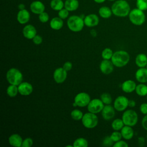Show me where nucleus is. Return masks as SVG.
<instances>
[{
  "label": "nucleus",
  "instance_id": "f257e3e1",
  "mask_svg": "<svg viewBox=\"0 0 147 147\" xmlns=\"http://www.w3.org/2000/svg\"><path fill=\"white\" fill-rule=\"evenodd\" d=\"M111 10L115 16L123 17L129 14L130 8L129 3L126 1L119 0L112 5Z\"/></svg>",
  "mask_w": 147,
  "mask_h": 147
},
{
  "label": "nucleus",
  "instance_id": "f03ea898",
  "mask_svg": "<svg viewBox=\"0 0 147 147\" xmlns=\"http://www.w3.org/2000/svg\"><path fill=\"white\" fill-rule=\"evenodd\" d=\"M111 60L114 66L117 67H123L129 63L130 55L125 51H117L113 53Z\"/></svg>",
  "mask_w": 147,
  "mask_h": 147
},
{
  "label": "nucleus",
  "instance_id": "7ed1b4c3",
  "mask_svg": "<svg viewBox=\"0 0 147 147\" xmlns=\"http://www.w3.org/2000/svg\"><path fill=\"white\" fill-rule=\"evenodd\" d=\"M6 79L10 84L18 86L22 82L23 75L21 72L17 68H11L6 72Z\"/></svg>",
  "mask_w": 147,
  "mask_h": 147
},
{
  "label": "nucleus",
  "instance_id": "20e7f679",
  "mask_svg": "<svg viewBox=\"0 0 147 147\" xmlns=\"http://www.w3.org/2000/svg\"><path fill=\"white\" fill-rule=\"evenodd\" d=\"M84 20L78 16H72L67 20L68 28L74 32L81 31L84 27Z\"/></svg>",
  "mask_w": 147,
  "mask_h": 147
},
{
  "label": "nucleus",
  "instance_id": "39448f33",
  "mask_svg": "<svg viewBox=\"0 0 147 147\" xmlns=\"http://www.w3.org/2000/svg\"><path fill=\"white\" fill-rule=\"evenodd\" d=\"M130 22L136 25H141L145 21V16L142 10L139 9H134L129 14Z\"/></svg>",
  "mask_w": 147,
  "mask_h": 147
},
{
  "label": "nucleus",
  "instance_id": "423d86ee",
  "mask_svg": "<svg viewBox=\"0 0 147 147\" xmlns=\"http://www.w3.org/2000/svg\"><path fill=\"white\" fill-rule=\"evenodd\" d=\"M83 125L87 129H92L96 127L98 123V118L96 114L89 112L85 113L82 119Z\"/></svg>",
  "mask_w": 147,
  "mask_h": 147
},
{
  "label": "nucleus",
  "instance_id": "0eeeda50",
  "mask_svg": "<svg viewBox=\"0 0 147 147\" xmlns=\"http://www.w3.org/2000/svg\"><path fill=\"white\" fill-rule=\"evenodd\" d=\"M122 119L125 125L134 126L138 121V115L133 110H127L124 111L122 116Z\"/></svg>",
  "mask_w": 147,
  "mask_h": 147
},
{
  "label": "nucleus",
  "instance_id": "6e6552de",
  "mask_svg": "<svg viewBox=\"0 0 147 147\" xmlns=\"http://www.w3.org/2000/svg\"><path fill=\"white\" fill-rule=\"evenodd\" d=\"M104 106V103L101 99L96 98L90 100L87 105V109L89 112L97 114L102 111Z\"/></svg>",
  "mask_w": 147,
  "mask_h": 147
},
{
  "label": "nucleus",
  "instance_id": "1a4fd4ad",
  "mask_svg": "<svg viewBox=\"0 0 147 147\" xmlns=\"http://www.w3.org/2000/svg\"><path fill=\"white\" fill-rule=\"evenodd\" d=\"M91 100L90 95L84 92L78 93L74 98V102L76 104L77 106L84 107L87 106Z\"/></svg>",
  "mask_w": 147,
  "mask_h": 147
},
{
  "label": "nucleus",
  "instance_id": "9d476101",
  "mask_svg": "<svg viewBox=\"0 0 147 147\" xmlns=\"http://www.w3.org/2000/svg\"><path fill=\"white\" fill-rule=\"evenodd\" d=\"M129 104V99L123 96H118L114 102V107L118 111H123L127 107Z\"/></svg>",
  "mask_w": 147,
  "mask_h": 147
},
{
  "label": "nucleus",
  "instance_id": "9b49d317",
  "mask_svg": "<svg viewBox=\"0 0 147 147\" xmlns=\"http://www.w3.org/2000/svg\"><path fill=\"white\" fill-rule=\"evenodd\" d=\"M53 79L57 83H63L67 77V71L63 67L56 68L53 72Z\"/></svg>",
  "mask_w": 147,
  "mask_h": 147
},
{
  "label": "nucleus",
  "instance_id": "f8f14e48",
  "mask_svg": "<svg viewBox=\"0 0 147 147\" xmlns=\"http://www.w3.org/2000/svg\"><path fill=\"white\" fill-rule=\"evenodd\" d=\"M99 68L100 71L106 75L111 74L114 69V64L111 60L103 59L100 63Z\"/></svg>",
  "mask_w": 147,
  "mask_h": 147
},
{
  "label": "nucleus",
  "instance_id": "ddd939ff",
  "mask_svg": "<svg viewBox=\"0 0 147 147\" xmlns=\"http://www.w3.org/2000/svg\"><path fill=\"white\" fill-rule=\"evenodd\" d=\"M18 92L21 95H24V96L29 95L32 93L33 90L32 85L30 83H28L26 82H24L21 83L18 86Z\"/></svg>",
  "mask_w": 147,
  "mask_h": 147
},
{
  "label": "nucleus",
  "instance_id": "4468645a",
  "mask_svg": "<svg viewBox=\"0 0 147 147\" xmlns=\"http://www.w3.org/2000/svg\"><path fill=\"white\" fill-rule=\"evenodd\" d=\"M115 109L110 105H106L101 111L102 116L105 120H110L115 116Z\"/></svg>",
  "mask_w": 147,
  "mask_h": 147
},
{
  "label": "nucleus",
  "instance_id": "2eb2a0df",
  "mask_svg": "<svg viewBox=\"0 0 147 147\" xmlns=\"http://www.w3.org/2000/svg\"><path fill=\"white\" fill-rule=\"evenodd\" d=\"M22 34L26 38L30 40L37 34V30L32 25H27L23 28Z\"/></svg>",
  "mask_w": 147,
  "mask_h": 147
},
{
  "label": "nucleus",
  "instance_id": "dca6fc26",
  "mask_svg": "<svg viewBox=\"0 0 147 147\" xmlns=\"http://www.w3.org/2000/svg\"><path fill=\"white\" fill-rule=\"evenodd\" d=\"M84 25L88 27H93L96 26L99 23L98 17L94 14H90L85 17L84 19Z\"/></svg>",
  "mask_w": 147,
  "mask_h": 147
},
{
  "label": "nucleus",
  "instance_id": "f3484780",
  "mask_svg": "<svg viewBox=\"0 0 147 147\" xmlns=\"http://www.w3.org/2000/svg\"><path fill=\"white\" fill-rule=\"evenodd\" d=\"M30 19V14L26 9L20 10L17 16V20L18 22L21 24H25L27 23Z\"/></svg>",
  "mask_w": 147,
  "mask_h": 147
},
{
  "label": "nucleus",
  "instance_id": "a211bd4d",
  "mask_svg": "<svg viewBox=\"0 0 147 147\" xmlns=\"http://www.w3.org/2000/svg\"><path fill=\"white\" fill-rule=\"evenodd\" d=\"M136 83L132 80H127L122 84L121 88L123 91L126 93H130L134 91L136 88Z\"/></svg>",
  "mask_w": 147,
  "mask_h": 147
},
{
  "label": "nucleus",
  "instance_id": "6ab92c4d",
  "mask_svg": "<svg viewBox=\"0 0 147 147\" xmlns=\"http://www.w3.org/2000/svg\"><path fill=\"white\" fill-rule=\"evenodd\" d=\"M136 79L141 83L147 82V69L145 67L140 68L136 72Z\"/></svg>",
  "mask_w": 147,
  "mask_h": 147
},
{
  "label": "nucleus",
  "instance_id": "aec40b11",
  "mask_svg": "<svg viewBox=\"0 0 147 147\" xmlns=\"http://www.w3.org/2000/svg\"><path fill=\"white\" fill-rule=\"evenodd\" d=\"M23 140L18 134H13L9 137V142L11 146L15 147L22 146Z\"/></svg>",
  "mask_w": 147,
  "mask_h": 147
},
{
  "label": "nucleus",
  "instance_id": "412c9836",
  "mask_svg": "<svg viewBox=\"0 0 147 147\" xmlns=\"http://www.w3.org/2000/svg\"><path fill=\"white\" fill-rule=\"evenodd\" d=\"M30 7L31 11L33 13L37 14H40L41 13L44 12L45 10V6L44 4L41 2L38 1L33 2L30 4Z\"/></svg>",
  "mask_w": 147,
  "mask_h": 147
},
{
  "label": "nucleus",
  "instance_id": "4be33fe9",
  "mask_svg": "<svg viewBox=\"0 0 147 147\" xmlns=\"http://www.w3.org/2000/svg\"><path fill=\"white\" fill-rule=\"evenodd\" d=\"M121 133L122 137L126 140L131 139L134 136V131L131 126L127 125H124L121 130Z\"/></svg>",
  "mask_w": 147,
  "mask_h": 147
},
{
  "label": "nucleus",
  "instance_id": "5701e85b",
  "mask_svg": "<svg viewBox=\"0 0 147 147\" xmlns=\"http://www.w3.org/2000/svg\"><path fill=\"white\" fill-rule=\"evenodd\" d=\"M136 64L140 68L145 67L147 64V56L145 54L140 53L137 55L135 60Z\"/></svg>",
  "mask_w": 147,
  "mask_h": 147
},
{
  "label": "nucleus",
  "instance_id": "b1692460",
  "mask_svg": "<svg viewBox=\"0 0 147 147\" xmlns=\"http://www.w3.org/2000/svg\"><path fill=\"white\" fill-rule=\"evenodd\" d=\"M61 18L54 17L53 18L50 22V26L52 29L54 30H59L63 26V21Z\"/></svg>",
  "mask_w": 147,
  "mask_h": 147
},
{
  "label": "nucleus",
  "instance_id": "393cba45",
  "mask_svg": "<svg viewBox=\"0 0 147 147\" xmlns=\"http://www.w3.org/2000/svg\"><path fill=\"white\" fill-rule=\"evenodd\" d=\"M79 6V2L77 0H66L64 3V7L68 11H74L76 10Z\"/></svg>",
  "mask_w": 147,
  "mask_h": 147
},
{
  "label": "nucleus",
  "instance_id": "a878e982",
  "mask_svg": "<svg viewBox=\"0 0 147 147\" xmlns=\"http://www.w3.org/2000/svg\"><path fill=\"white\" fill-rule=\"evenodd\" d=\"M6 93L7 95L11 98H13L17 96L18 92V86L14 84H10L6 90Z\"/></svg>",
  "mask_w": 147,
  "mask_h": 147
},
{
  "label": "nucleus",
  "instance_id": "bb28decb",
  "mask_svg": "<svg viewBox=\"0 0 147 147\" xmlns=\"http://www.w3.org/2000/svg\"><path fill=\"white\" fill-rule=\"evenodd\" d=\"M135 90L137 94L139 96H144L147 95V85H145L144 83H141L137 85Z\"/></svg>",
  "mask_w": 147,
  "mask_h": 147
},
{
  "label": "nucleus",
  "instance_id": "cd10ccee",
  "mask_svg": "<svg viewBox=\"0 0 147 147\" xmlns=\"http://www.w3.org/2000/svg\"><path fill=\"white\" fill-rule=\"evenodd\" d=\"M112 10L110 9L106 6H103L100 7L99 10V15L104 18H108L111 17L112 14Z\"/></svg>",
  "mask_w": 147,
  "mask_h": 147
},
{
  "label": "nucleus",
  "instance_id": "c85d7f7f",
  "mask_svg": "<svg viewBox=\"0 0 147 147\" xmlns=\"http://www.w3.org/2000/svg\"><path fill=\"white\" fill-rule=\"evenodd\" d=\"M125 124L122 119L117 118L114 119L111 123V127L113 130L116 131H119L122 129V128L124 126Z\"/></svg>",
  "mask_w": 147,
  "mask_h": 147
},
{
  "label": "nucleus",
  "instance_id": "c756f323",
  "mask_svg": "<svg viewBox=\"0 0 147 147\" xmlns=\"http://www.w3.org/2000/svg\"><path fill=\"white\" fill-rule=\"evenodd\" d=\"M88 145L87 140L82 137L76 139L73 143V146L74 147H87L88 146Z\"/></svg>",
  "mask_w": 147,
  "mask_h": 147
},
{
  "label": "nucleus",
  "instance_id": "7c9ffc66",
  "mask_svg": "<svg viewBox=\"0 0 147 147\" xmlns=\"http://www.w3.org/2000/svg\"><path fill=\"white\" fill-rule=\"evenodd\" d=\"M64 3L61 0H52L51 2V7L55 10H60L64 7Z\"/></svg>",
  "mask_w": 147,
  "mask_h": 147
},
{
  "label": "nucleus",
  "instance_id": "2f4dec72",
  "mask_svg": "<svg viewBox=\"0 0 147 147\" xmlns=\"http://www.w3.org/2000/svg\"><path fill=\"white\" fill-rule=\"evenodd\" d=\"M83 115V112L78 109H75L71 113V117L75 121L82 120Z\"/></svg>",
  "mask_w": 147,
  "mask_h": 147
},
{
  "label": "nucleus",
  "instance_id": "473e14b6",
  "mask_svg": "<svg viewBox=\"0 0 147 147\" xmlns=\"http://www.w3.org/2000/svg\"><path fill=\"white\" fill-rule=\"evenodd\" d=\"M113 53H114L113 52V51L110 48H106L102 51L101 56L103 59L110 60L111 59Z\"/></svg>",
  "mask_w": 147,
  "mask_h": 147
},
{
  "label": "nucleus",
  "instance_id": "72a5a7b5",
  "mask_svg": "<svg viewBox=\"0 0 147 147\" xmlns=\"http://www.w3.org/2000/svg\"><path fill=\"white\" fill-rule=\"evenodd\" d=\"M100 99L105 105H110L112 102V98L110 94L104 92L100 95Z\"/></svg>",
  "mask_w": 147,
  "mask_h": 147
},
{
  "label": "nucleus",
  "instance_id": "f704fd0d",
  "mask_svg": "<svg viewBox=\"0 0 147 147\" xmlns=\"http://www.w3.org/2000/svg\"><path fill=\"white\" fill-rule=\"evenodd\" d=\"M136 5L138 9L144 11L147 10V0H137Z\"/></svg>",
  "mask_w": 147,
  "mask_h": 147
},
{
  "label": "nucleus",
  "instance_id": "c9c22d12",
  "mask_svg": "<svg viewBox=\"0 0 147 147\" xmlns=\"http://www.w3.org/2000/svg\"><path fill=\"white\" fill-rule=\"evenodd\" d=\"M110 137L112 139V140L115 142H117V141L121 140L122 136L121 132L115 130V131H114L111 133V134L110 135Z\"/></svg>",
  "mask_w": 147,
  "mask_h": 147
},
{
  "label": "nucleus",
  "instance_id": "e433bc0d",
  "mask_svg": "<svg viewBox=\"0 0 147 147\" xmlns=\"http://www.w3.org/2000/svg\"><path fill=\"white\" fill-rule=\"evenodd\" d=\"M33 144V141L32 138L30 137H28L23 140V142L22 144V147H30L31 146H32Z\"/></svg>",
  "mask_w": 147,
  "mask_h": 147
},
{
  "label": "nucleus",
  "instance_id": "4c0bfd02",
  "mask_svg": "<svg viewBox=\"0 0 147 147\" xmlns=\"http://www.w3.org/2000/svg\"><path fill=\"white\" fill-rule=\"evenodd\" d=\"M113 143H114V141L112 140L110 136H106L103 141V145L105 146H113L114 145Z\"/></svg>",
  "mask_w": 147,
  "mask_h": 147
},
{
  "label": "nucleus",
  "instance_id": "58836bf2",
  "mask_svg": "<svg viewBox=\"0 0 147 147\" xmlns=\"http://www.w3.org/2000/svg\"><path fill=\"white\" fill-rule=\"evenodd\" d=\"M38 18H39V20L41 22L45 23V22H47L49 20V15L47 13L44 11L39 14Z\"/></svg>",
  "mask_w": 147,
  "mask_h": 147
},
{
  "label": "nucleus",
  "instance_id": "ea45409f",
  "mask_svg": "<svg viewBox=\"0 0 147 147\" xmlns=\"http://www.w3.org/2000/svg\"><path fill=\"white\" fill-rule=\"evenodd\" d=\"M69 14V12L68 10L67 9H62L60 10H59V13H58V15L59 17L60 18H61V19H65L66 18H67V17L68 16Z\"/></svg>",
  "mask_w": 147,
  "mask_h": 147
},
{
  "label": "nucleus",
  "instance_id": "a19ab883",
  "mask_svg": "<svg viewBox=\"0 0 147 147\" xmlns=\"http://www.w3.org/2000/svg\"><path fill=\"white\" fill-rule=\"evenodd\" d=\"M114 147H127L128 144L124 141L119 140L117 142H115V143L113 145Z\"/></svg>",
  "mask_w": 147,
  "mask_h": 147
},
{
  "label": "nucleus",
  "instance_id": "79ce46f5",
  "mask_svg": "<svg viewBox=\"0 0 147 147\" xmlns=\"http://www.w3.org/2000/svg\"><path fill=\"white\" fill-rule=\"evenodd\" d=\"M32 40H33V42L36 45H39L41 44V42H42V37L38 34H36Z\"/></svg>",
  "mask_w": 147,
  "mask_h": 147
},
{
  "label": "nucleus",
  "instance_id": "37998d69",
  "mask_svg": "<svg viewBox=\"0 0 147 147\" xmlns=\"http://www.w3.org/2000/svg\"><path fill=\"white\" fill-rule=\"evenodd\" d=\"M140 110L143 114H147V103H142L140 107Z\"/></svg>",
  "mask_w": 147,
  "mask_h": 147
},
{
  "label": "nucleus",
  "instance_id": "c03bdc74",
  "mask_svg": "<svg viewBox=\"0 0 147 147\" xmlns=\"http://www.w3.org/2000/svg\"><path fill=\"white\" fill-rule=\"evenodd\" d=\"M63 68L67 71H70L72 68V64L70 61H67L64 63L63 65Z\"/></svg>",
  "mask_w": 147,
  "mask_h": 147
},
{
  "label": "nucleus",
  "instance_id": "a18cd8bd",
  "mask_svg": "<svg viewBox=\"0 0 147 147\" xmlns=\"http://www.w3.org/2000/svg\"><path fill=\"white\" fill-rule=\"evenodd\" d=\"M141 123H142V126L143 127V128L147 130V114H146L142 118V122H141Z\"/></svg>",
  "mask_w": 147,
  "mask_h": 147
},
{
  "label": "nucleus",
  "instance_id": "49530a36",
  "mask_svg": "<svg viewBox=\"0 0 147 147\" xmlns=\"http://www.w3.org/2000/svg\"><path fill=\"white\" fill-rule=\"evenodd\" d=\"M128 106L130 107H134L136 106V102L134 100H129Z\"/></svg>",
  "mask_w": 147,
  "mask_h": 147
},
{
  "label": "nucleus",
  "instance_id": "de8ad7c7",
  "mask_svg": "<svg viewBox=\"0 0 147 147\" xmlns=\"http://www.w3.org/2000/svg\"><path fill=\"white\" fill-rule=\"evenodd\" d=\"M144 138L142 137H140L138 138V143L140 144V145H141V144H144Z\"/></svg>",
  "mask_w": 147,
  "mask_h": 147
},
{
  "label": "nucleus",
  "instance_id": "09e8293b",
  "mask_svg": "<svg viewBox=\"0 0 147 147\" xmlns=\"http://www.w3.org/2000/svg\"><path fill=\"white\" fill-rule=\"evenodd\" d=\"M25 8V5L24 4H20L18 5V9L20 10H23Z\"/></svg>",
  "mask_w": 147,
  "mask_h": 147
},
{
  "label": "nucleus",
  "instance_id": "8fccbe9b",
  "mask_svg": "<svg viewBox=\"0 0 147 147\" xmlns=\"http://www.w3.org/2000/svg\"><path fill=\"white\" fill-rule=\"evenodd\" d=\"M95 2H97V3H102L105 0H94Z\"/></svg>",
  "mask_w": 147,
  "mask_h": 147
},
{
  "label": "nucleus",
  "instance_id": "3c124183",
  "mask_svg": "<svg viewBox=\"0 0 147 147\" xmlns=\"http://www.w3.org/2000/svg\"><path fill=\"white\" fill-rule=\"evenodd\" d=\"M146 67V68L147 69V64H146V67Z\"/></svg>",
  "mask_w": 147,
  "mask_h": 147
},
{
  "label": "nucleus",
  "instance_id": "603ef678",
  "mask_svg": "<svg viewBox=\"0 0 147 147\" xmlns=\"http://www.w3.org/2000/svg\"><path fill=\"white\" fill-rule=\"evenodd\" d=\"M109 1H114V0H109Z\"/></svg>",
  "mask_w": 147,
  "mask_h": 147
},
{
  "label": "nucleus",
  "instance_id": "864d4df0",
  "mask_svg": "<svg viewBox=\"0 0 147 147\" xmlns=\"http://www.w3.org/2000/svg\"><path fill=\"white\" fill-rule=\"evenodd\" d=\"M146 142H147V138H146Z\"/></svg>",
  "mask_w": 147,
  "mask_h": 147
},
{
  "label": "nucleus",
  "instance_id": "5fc2aeb1",
  "mask_svg": "<svg viewBox=\"0 0 147 147\" xmlns=\"http://www.w3.org/2000/svg\"><path fill=\"white\" fill-rule=\"evenodd\" d=\"M146 99H147V96H146Z\"/></svg>",
  "mask_w": 147,
  "mask_h": 147
}]
</instances>
